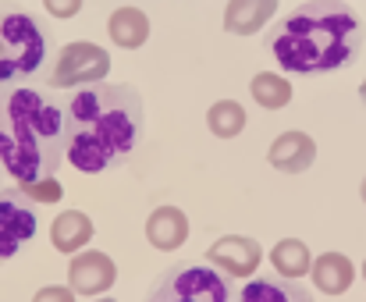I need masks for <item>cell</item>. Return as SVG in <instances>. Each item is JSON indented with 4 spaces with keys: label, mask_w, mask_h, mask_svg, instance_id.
<instances>
[{
    "label": "cell",
    "mask_w": 366,
    "mask_h": 302,
    "mask_svg": "<svg viewBox=\"0 0 366 302\" xmlns=\"http://www.w3.org/2000/svg\"><path fill=\"white\" fill-rule=\"evenodd\" d=\"M366 21L349 0H306L263 36V50L288 75H334L356 64Z\"/></svg>",
    "instance_id": "obj_2"
},
{
    "label": "cell",
    "mask_w": 366,
    "mask_h": 302,
    "mask_svg": "<svg viewBox=\"0 0 366 302\" xmlns=\"http://www.w3.org/2000/svg\"><path fill=\"white\" fill-rule=\"evenodd\" d=\"M309 278L324 295H345L356 281V267L345 253H320L309 263Z\"/></svg>",
    "instance_id": "obj_13"
},
{
    "label": "cell",
    "mask_w": 366,
    "mask_h": 302,
    "mask_svg": "<svg viewBox=\"0 0 366 302\" xmlns=\"http://www.w3.org/2000/svg\"><path fill=\"white\" fill-rule=\"evenodd\" d=\"M260 260H263V245L246 235H221L206 249V263L228 274V278H256Z\"/></svg>",
    "instance_id": "obj_9"
},
{
    "label": "cell",
    "mask_w": 366,
    "mask_h": 302,
    "mask_svg": "<svg viewBox=\"0 0 366 302\" xmlns=\"http://www.w3.org/2000/svg\"><path fill=\"white\" fill-rule=\"evenodd\" d=\"M313 160H316V142H313V135H306L299 129L281 132L271 142V149H267V164L281 174H302L313 167Z\"/></svg>",
    "instance_id": "obj_10"
},
{
    "label": "cell",
    "mask_w": 366,
    "mask_h": 302,
    "mask_svg": "<svg viewBox=\"0 0 366 302\" xmlns=\"http://www.w3.org/2000/svg\"><path fill=\"white\" fill-rule=\"evenodd\" d=\"M278 0H228L224 8V29L231 36H253L274 18Z\"/></svg>",
    "instance_id": "obj_14"
},
{
    "label": "cell",
    "mask_w": 366,
    "mask_h": 302,
    "mask_svg": "<svg viewBox=\"0 0 366 302\" xmlns=\"http://www.w3.org/2000/svg\"><path fill=\"white\" fill-rule=\"evenodd\" d=\"M64 164V107L36 86H0V174L15 189L57 178Z\"/></svg>",
    "instance_id": "obj_3"
},
{
    "label": "cell",
    "mask_w": 366,
    "mask_h": 302,
    "mask_svg": "<svg viewBox=\"0 0 366 302\" xmlns=\"http://www.w3.org/2000/svg\"><path fill=\"white\" fill-rule=\"evenodd\" d=\"M206 129L217 139H235L246 132V107L235 104V100H217V104L206 111Z\"/></svg>",
    "instance_id": "obj_19"
},
{
    "label": "cell",
    "mask_w": 366,
    "mask_h": 302,
    "mask_svg": "<svg viewBox=\"0 0 366 302\" xmlns=\"http://www.w3.org/2000/svg\"><path fill=\"white\" fill-rule=\"evenodd\" d=\"M43 8L54 18H75L82 11V0H43Z\"/></svg>",
    "instance_id": "obj_22"
},
{
    "label": "cell",
    "mask_w": 366,
    "mask_h": 302,
    "mask_svg": "<svg viewBox=\"0 0 366 302\" xmlns=\"http://www.w3.org/2000/svg\"><path fill=\"white\" fill-rule=\"evenodd\" d=\"M0 178H4V174H0ZM0 189H4V185H0Z\"/></svg>",
    "instance_id": "obj_27"
},
{
    "label": "cell",
    "mask_w": 366,
    "mask_h": 302,
    "mask_svg": "<svg viewBox=\"0 0 366 302\" xmlns=\"http://www.w3.org/2000/svg\"><path fill=\"white\" fill-rule=\"evenodd\" d=\"M359 196H363V203H366V178H363V185H359Z\"/></svg>",
    "instance_id": "obj_24"
},
{
    "label": "cell",
    "mask_w": 366,
    "mask_h": 302,
    "mask_svg": "<svg viewBox=\"0 0 366 302\" xmlns=\"http://www.w3.org/2000/svg\"><path fill=\"white\" fill-rule=\"evenodd\" d=\"M359 100H363V104H366V79H363V86H359Z\"/></svg>",
    "instance_id": "obj_23"
},
{
    "label": "cell",
    "mask_w": 366,
    "mask_h": 302,
    "mask_svg": "<svg viewBox=\"0 0 366 302\" xmlns=\"http://www.w3.org/2000/svg\"><path fill=\"white\" fill-rule=\"evenodd\" d=\"M189 217L178 207H157L146 217V242L153 249H182L189 242Z\"/></svg>",
    "instance_id": "obj_12"
},
{
    "label": "cell",
    "mask_w": 366,
    "mask_h": 302,
    "mask_svg": "<svg viewBox=\"0 0 366 302\" xmlns=\"http://www.w3.org/2000/svg\"><path fill=\"white\" fill-rule=\"evenodd\" d=\"M39 235L36 203L21 189H0V260H15L21 249Z\"/></svg>",
    "instance_id": "obj_7"
},
{
    "label": "cell",
    "mask_w": 366,
    "mask_h": 302,
    "mask_svg": "<svg viewBox=\"0 0 366 302\" xmlns=\"http://www.w3.org/2000/svg\"><path fill=\"white\" fill-rule=\"evenodd\" d=\"M231 278L206 260H178L164 267L146 288L142 302H231Z\"/></svg>",
    "instance_id": "obj_5"
},
{
    "label": "cell",
    "mask_w": 366,
    "mask_h": 302,
    "mask_svg": "<svg viewBox=\"0 0 366 302\" xmlns=\"http://www.w3.org/2000/svg\"><path fill=\"white\" fill-rule=\"evenodd\" d=\"M50 242H54L57 253H68V256L82 253V249L93 242V220H89V214H82V210L57 214L54 224H50Z\"/></svg>",
    "instance_id": "obj_15"
},
{
    "label": "cell",
    "mask_w": 366,
    "mask_h": 302,
    "mask_svg": "<svg viewBox=\"0 0 366 302\" xmlns=\"http://www.w3.org/2000/svg\"><path fill=\"white\" fill-rule=\"evenodd\" d=\"M93 302H117V299H110V295H104V299H93Z\"/></svg>",
    "instance_id": "obj_25"
},
{
    "label": "cell",
    "mask_w": 366,
    "mask_h": 302,
    "mask_svg": "<svg viewBox=\"0 0 366 302\" xmlns=\"http://www.w3.org/2000/svg\"><path fill=\"white\" fill-rule=\"evenodd\" d=\"M107 32L114 39V46L121 50H139L146 39H150V18L139 8H117L107 21Z\"/></svg>",
    "instance_id": "obj_16"
},
{
    "label": "cell",
    "mask_w": 366,
    "mask_h": 302,
    "mask_svg": "<svg viewBox=\"0 0 366 302\" xmlns=\"http://www.w3.org/2000/svg\"><path fill=\"white\" fill-rule=\"evenodd\" d=\"M117 281V267L107 253L100 249H82V253L71 256L68 267V288L75 295H89V299H100L104 292H110Z\"/></svg>",
    "instance_id": "obj_8"
},
{
    "label": "cell",
    "mask_w": 366,
    "mask_h": 302,
    "mask_svg": "<svg viewBox=\"0 0 366 302\" xmlns=\"http://www.w3.org/2000/svg\"><path fill=\"white\" fill-rule=\"evenodd\" d=\"M249 93L263 111H281L291 104V82L278 71H256L249 82Z\"/></svg>",
    "instance_id": "obj_18"
},
{
    "label": "cell",
    "mask_w": 366,
    "mask_h": 302,
    "mask_svg": "<svg viewBox=\"0 0 366 302\" xmlns=\"http://www.w3.org/2000/svg\"><path fill=\"white\" fill-rule=\"evenodd\" d=\"M64 107V164L104 174L125 164L146 135V104L132 82H93L71 89Z\"/></svg>",
    "instance_id": "obj_1"
},
{
    "label": "cell",
    "mask_w": 366,
    "mask_h": 302,
    "mask_svg": "<svg viewBox=\"0 0 366 302\" xmlns=\"http://www.w3.org/2000/svg\"><path fill=\"white\" fill-rule=\"evenodd\" d=\"M54 32L36 11L0 0V86H18L39 75L54 57Z\"/></svg>",
    "instance_id": "obj_4"
},
{
    "label": "cell",
    "mask_w": 366,
    "mask_h": 302,
    "mask_svg": "<svg viewBox=\"0 0 366 302\" xmlns=\"http://www.w3.org/2000/svg\"><path fill=\"white\" fill-rule=\"evenodd\" d=\"M21 196H26V199H32L36 207H39V203H61V196H64V185H61L57 178H50V182H39V185H29V189H21Z\"/></svg>",
    "instance_id": "obj_20"
},
{
    "label": "cell",
    "mask_w": 366,
    "mask_h": 302,
    "mask_svg": "<svg viewBox=\"0 0 366 302\" xmlns=\"http://www.w3.org/2000/svg\"><path fill=\"white\" fill-rule=\"evenodd\" d=\"M231 302H316L313 288L302 281H288V278H249L235 292Z\"/></svg>",
    "instance_id": "obj_11"
},
{
    "label": "cell",
    "mask_w": 366,
    "mask_h": 302,
    "mask_svg": "<svg viewBox=\"0 0 366 302\" xmlns=\"http://www.w3.org/2000/svg\"><path fill=\"white\" fill-rule=\"evenodd\" d=\"M271 263H274V274L278 278H288V281H302L309 274V263H313V253L302 238H281L274 249H271Z\"/></svg>",
    "instance_id": "obj_17"
},
{
    "label": "cell",
    "mask_w": 366,
    "mask_h": 302,
    "mask_svg": "<svg viewBox=\"0 0 366 302\" xmlns=\"http://www.w3.org/2000/svg\"><path fill=\"white\" fill-rule=\"evenodd\" d=\"M363 281H366V260H363Z\"/></svg>",
    "instance_id": "obj_26"
},
{
    "label": "cell",
    "mask_w": 366,
    "mask_h": 302,
    "mask_svg": "<svg viewBox=\"0 0 366 302\" xmlns=\"http://www.w3.org/2000/svg\"><path fill=\"white\" fill-rule=\"evenodd\" d=\"M110 75V54L89 39L64 43L50 68H46V86L50 89H82L93 82H104Z\"/></svg>",
    "instance_id": "obj_6"
},
{
    "label": "cell",
    "mask_w": 366,
    "mask_h": 302,
    "mask_svg": "<svg viewBox=\"0 0 366 302\" xmlns=\"http://www.w3.org/2000/svg\"><path fill=\"white\" fill-rule=\"evenodd\" d=\"M32 302H75V292H71L68 285H46L36 292Z\"/></svg>",
    "instance_id": "obj_21"
}]
</instances>
